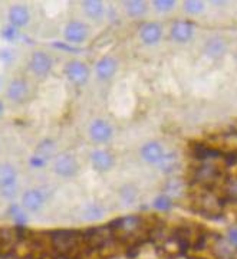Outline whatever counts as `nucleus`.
<instances>
[{
	"instance_id": "nucleus-7",
	"label": "nucleus",
	"mask_w": 237,
	"mask_h": 259,
	"mask_svg": "<svg viewBox=\"0 0 237 259\" xmlns=\"http://www.w3.org/2000/svg\"><path fill=\"white\" fill-rule=\"evenodd\" d=\"M88 137L95 144H108L114 139V127L105 118H95L88 125Z\"/></svg>"
},
{
	"instance_id": "nucleus-10",
	"label": "nucleus",
	"mask_w": 237,
	"mask_h": 259,
	"mask_svg": "<svg viewBox=\"0 0 237 259\" xmlns=\"http://www.w3.org/2000/svg\"><path fill=\"white\" fill-rule=\"evenodd\" d=\"M89 163L97 173H108L115 166V156L108 148H97L89 154Z\"/></svg>"
},
{
	"instance_id": "nucleus-5",
	"label": "nucleus",
	"mask_w": 237,
	"mask_h": 259,
	"mask_svg": "<svg viewBox=\"0 0 237 259\" xmlns=\"http://www.w3.org/2000/svg\"><path fill=\"white\" fill-rule=\"evenodd\" d=\"M64 74L66 79L75 87H83L91 78V69L88 64L81 59H71L65 64Z\"/></svg>"
},
{
	"instance_id": "nucleus-16",
	"label": "nucleus",
	"mask_w": 237,
	"mask_h": 259,
	"mask_svg": "<svg viewBox=\"0 0 237 259\" xmlns=\"http://www.w3.org/2000/svg\"><path fill=\"white\" fill-rule=\"evenodd\" d=\"M170 35L177 44H187L194 36V25L188 20H177L170 29Z\"/></svg>"
},
{
	"instance_id": "nucleus-9",
	"label": "nucleus",
	"mask_w": 237,
	"mask_h": 259,
	"mask_svg": "<svg viewBox=\"0 0 237 259\" xmlns=\"http://www.w3.org/2000/svg\"><path fill=\"white\" fill-rule=\"evenodd\" d=\"M64 37L68 44L81 45L89 37V26L79 19H73L66 23L64 29Z\"/></svg>"
},
{
	"instance_id": "nucleus-14",
	"label": "nucleus",
	"mask_w": 237,
	"mask_h": 259,
	"mask_svg": "<svg viewBox=\"0 0 237 259\" xmlns=\"http://www.w3.org/2000/svg\"><path fill=\"white\" fill-rule=\"evenodd\" d=\"M118 71V61L111 55L100 58L95 64V75L100 81H111Z\"/></svg>"
},
{
	"instance_id": "nucleus-23",
	"label": "nucleus",
	"mask_w": 237,
	"mask_h": 259,
	"mask_svg": "<svg viewBox=\"0 0 237 259\" xmlns=\"http://www.w3.org/2000/svg\"><path fill=\"white\" fill-rule=\"evenodd\" d=\"M187 183L181 177H171L170 180H167L164 185V193L170 196L171 199H177L185 194Z\"/></svg>"
},
{
	"instance_id": "nucleus-1",
	"label": "nucleus",
	"mask_w": 237,
	"mask_h": 259,
	"mask_svg": "<svg viewBox=\"0 0 237 259\" xmlns=\"http://www.w3.org/2000/svg\"><path fill=\"white\" fill-rule=\"evenodd\" d=\"M49 243L51 248L56 250L59 255L73 256V253L83 246L82 233L76 231H66V229L55 231L49 235Z\"/></svg>"
},
{
	"instance_id": "nucleus-17",
	"label": "nucleus",
	"mask_w": 237,
	"mask_h": 259,
	"mask_svg": "<svg viewBox=\"0 0 237 259\" xmlns=\"http://www.w3.org/2000/svg\"><path fill=\"white\" fill-rule=\"evenodd\" d=\"M223 151L219 148L210 147L203 143H196L192 146V156L196 161L204 163V161H214V160H221Z\"/></svg>"
},
{
	"instance_id": "nucleus-8",
	"label": "nucleus",
	"mask_w": 237,
	"mask_h": 259,
	"mask_svg": "<svg viewBox=\"0 0 237 259\" xmlns=\"http://www.w3.org/2000/svg\"><path fill=\"white\" fill-rule=\"evenodd\" d=\"M52 170L56 176L71 179V177H75L79 173V163H78L76 157L71 153H61L54 160Z\"/></svg>"
},
{
	"instance_id": "nucleus-26",
	"label": "nucleus",
	"mask_w": 237,
	"mask_h": 259,
	"mask_svg": "<svg viewBox=\"0 0 237 259\" xmlns=\"http://www.w3.org/2000/svg\"><path fill=\"white\" fill-rule=\"evenodd\" d=\"M118 196L122 203L129 206V204H134L138 200L139 190H138V187L135 185H132V183H127V185H124L119 187Z\"/></svg>"
},
{
	"instance_id": "nucleus-33",
	"label": "nucleus",
	"mask_w": 237,
	"mask_h": 259,
	"mask_svg": "<svg viewBox=\"0 0 237 259\" xmlns=\"http://www.w3.org/2000/svg\"><path fill=\"white\" fill-rule=\"evenodd\" d=\"M153 8L155 12L158 13H168L177 6V2L175 0H154L153 3Z\"/></svg>"
},
{
	"instance_id": "nucleus-2",
	"label": "nucleus",
	"mask_w": 237,
	"mask_h": 259,
	"mask_svg": "<svg viewBox=\"0 0 237 259\" xmlns=\"http://www.w3.org/2000/svg\"><path fill=\"white\" fill-rule=\"evenodd\" d=\"M224 177L226 176L223 175L220 167L213 161L199 163L192 168V182L204 189H209L211 186L217 185L219 182H223Z\"/></svg>"
},
{
	"instance_id": "nucleus-30",
	"label": "nucleus",
	"mask_w": 237,
	"mask_h": 259,
	"mask_svg": "<svg viewBox=\"0 0 237 259\" xmlns=\"http://www.w3.org/2000/svg\"><path fill=\"white\" fill-rule=\"evenodd\" d=\"M56 151V144L54 140H43L36 148V157L42 158V160H48L51 158Z\"/></svg>"
},
{
	"instance_id": "nucleus-3",
	"label": "nucleus",
	"mask_w": 237,
	"mask_h": 259,
	"mask_svg": "<svg viewBox=\"0 0 237 259\" xmlns=\"http://www.w3.org/2000/svg\"><path fill=\"white\" fill-rule=\"evenodd\" d=\"M114 238V232L110 226H93L88 231L82 232L83 246L89 250H101L107 248Z\"/></svg>"
},
{
	"instance_id": "nucleus-36",
	"label": "nucleus",
	"mask_w": 237,
	"mask_h": 259,
	"mask_svg": "<svg viewBox=\"0 0 237 259\" xmlns=\"http://www.w3.org/2000/svg\"><path fill=\"white\" fill-rule=\"evenodd\" d=\"M18 35V32H16V29L13 28V26H9V28L5 29V32H3V36L6 37V39H9V40H12V39H15V36Z\"/></svg>"
},
{
	"instance_id": "nucleus-19",
	"label": "nucleus",
	"mask_w": 237,
	"mask_h": 259,
	"mask_svg": "<svg viewBox=\"0 0 237 259\" xmlns=\"http://www.w3.org/2000/svg\"><path fill=\"white\" fill-rule=\"evenodd\" d=\"M18 168L9 161L0 163V190L15 189L18 183Z\"/></svg>"
},
{
	"instance_id": "nucleus-32",
	"label": "nucleus",
	"mask_w": 237,
	"mask_h": 259,
	"mask_svg": "<svg viewBox=\"0 0 237 259\" xmlns=\"http://www.w3.org/2000/svg\"><path fill=\"white\" fill-rule=\"evenodd\" d=\"M182 9L185 13H188L192 16L200 15L204 10V2H201V0H185L182 3Z\"/></svg>"
},
{
	"instance_id": "nucleus-18",
	"label": "nucleus",
	"mask_w": 237,
	"mask_h": 259,
	"mask_svg": "<svg viewBox=\"0 0 237 259\" xmlns=\"http://www.w3.org/2000/svg\"><path fill=\"white\" fill-rule=\"evenodd\" d=\"M164 153V147L158 141H148L146 144H143V147L139 148L141 158L146 163H148V164H154V166L158 164V161L161 160Z\"/></svg>"
},
{
	"instance_id": "nucleus-35",
	"label": "nucleus",
	"mask_w": 237,
	"mask_h": 259,
	"mask_svg": "<svg viewBox=\"0 0 237 259\" xmlns=\"http://www.w3.org/2000/svg\"><path fill=\"white\" fill-rule=\"evenodd\" d=\"M227 241L228 243L233 246V248H237V226L231 228L227 233Z\"/></svg>"
},
{
	"instance_id": "nucleus-38",
	"label": "nucleus",
	"mask_w": 237,
	"mask_h": 259,
	"mask_svg": "<svg viewBox=\"0 0 237 259\" xmlns=\"http://www.w3.org/2000/svg\"><path fill=\"white\" fill-rule=\"evenodd\" d=\"M3 110H5V105H3V101L0 100V115L3 114Z\"/></svg>"
},
{
	"instance_id": "nucleus-15",
	"label": "nucleus",
	"mask_w": 237,
	"mask_h": 259,
	"mask_svg": "<svg viewBox=\"0 0 237 259\" xmlns=\"http://www.w3.org/2000/svg\"><path fill=\"white\" fill-rule=\"evenodd\" d=\"M46 196L40 189H28L22 194V209L28 212H39L45 206Z\"/></svg>"
},
{
	"instance_id": "nucleus-29",
	"label": "nucleus",
	"mask_w": 237,
	"mask_h": 259,
	"mask_svg": "<svg viewBox=\"0 0 237 259\" xmlns=\"http://www.w3.org/2000/svg\"><path fill=\"white\" fill-rule=\"evenodd\" d=\"M223 194L227 200L237 202V175L224 177L223 180Z\"/></svg>"
},
{
	"instance_id": "nucleus-12",
	"label": "nucleus",
	"mask_w": 237,
	"mask_h": 259,
	"mask_svg": "<svg viewBox=\"0 0 237 259\" xmlns=\"http://www.w3.org/2000/svg\"><path fill=\"white\" fill-rule=\"evenodd\" d=\"M29 97V83L25 78H15L6 87V98L13 104H23Z\"/></svg>"
},
{
	"instance_id": "nucleus-31",
	"label": "nucleus",
	"mask_w": 237,
	"mask_h": 259,
	"mask_svg": "<svg viewBox=\"0 0 237 259\" xmlns=\"http://www.w3.org/2000/svg\"><path fill=\"white\" fill-rule=\"evenodd\" d=\"M153 206L157 210H160V212H168V210L173 209L174 202L170 196H167L165 193H161L155 197L154 202H153Z\"/></svg>"
},
{
	"instance_id": "nucleus-21",
	"label": "nucleus",
	"mask_w": 237,
	"mask_h": 259,
	"mask_svg": "<svg viewBox=\"0 0 237 259\" xmlns=\"http://www.w3.org/2000/svg\"><path fill=\"white\" fill-rule=\"evenodd\" d=\"M227 52V42L220 36L210 37L204 45V54L211 59H220Z\"/></svg>"
},
{
	"instance_id": "nucleus-6",
	"label": "nucleus",
	"mask_w": 237,
	"mask_h": 259,
	"mask_svg": "<svg viewBox=\"0 0 237 259\" xmlns=\"http://www.w3.org/2000/svg\"><path fill=\"white\" fill-rule=\"evenodd\" d=\"M144 226V219L138 214H128V216H122L119 219H115L110 228L115 235H121L125 238H131V236H137L138 232L143 229Z\"/></svg>"
},
{
	"instance_id": "nucleus-27",
	"label": "nucleus",
	"mask_w": 237,
	"mask_h": 259,
	"mask_svg": "<svg viewBox=\"0 0 237 259\" xmlns=\"http://www.w3.org/2000/svg\"><path fill=\"white\" fill-rule=\"evenodd\" d=\"M213 253L216 255L217 259H233L234 256V248L228 243V241H224L223 238H219L217 242L213 246Z\"/></svg>"
},
{
	"instance_id": "nucleus-20",
	"label": "nucleus",
	"mask_w": 237,
	"mask_h": 259,
	"mask_svg": "<svg viewBox=\"0 0 237 259\" xmlns=\"http://www.w3.org/2000/svg\"><path fill=\"white\" fill-rule=\"evenodd\" d=\"M10 26L15 29L25 28L30 22V12L25 5H13L10 6L9 13H8Z\"/></svg>"
},
{
	"instance_id": "nucleus-39",
	"label": "nucleus",
	"mask_w": 237,
	"mask_h": 259,
	"mask_svg": "<svg viewBox=\"0 0 237 259\" xmlns=\"http://www.w3.org/2000/svg\"><path fill=\"white\" fill-rule=\"evenodd\" d=\"M0 90H2V79H0Z\"/></svg>"
},
{
	"instance_id": "nucleus-24",
	"label": "nucleus",
	"mask_w": 237,
	"mask_h": 259,
	"mask_svg": "<svg viewBox=\"0 0 237 259\" xmlns=\"http://www.w3.org/2000/svg\"><path fill=\"white\" fill-rule=\"evenodd\" d=\"M124 9L129 18L141 19L148 12V3L146 0H127L124 2Z\"/></svg>"
},
{
	"instance_id": "nucleus-34",
	"label": "nucleus",
	"mask_w": 237,
	"mask_h": 259,
	"mask_svg": "<svg viewBox=\"0 0 237 259\" xmlns=\"http://www.w3.org/2000/svg\"><path fill=\"white\" fill-rule=\"evenodd\" d=\"M221 160H223L227 166H234V164L237 163V151L236 150L223 151V154H221Z\"/></svg>"
},
{
	"instance_id": "nucleus-22",
	"label": "nucleus",
	"mask_w": 237,
	"mask_h": 259,
	"mask_svg": "<svg viewBox=\"0 0 237 259\" xmlns=\"http://www.w3.org/2000/svg\"><path fill=\"white\" fill-rule=\"evenodd\" d=\"M82 12L85 13V16L91 20H101L105 16L107 13V8L104 5V2L101 0H83L81 3Z\"/></svg>"
},
{
	"instance_id": "nucleus-13",
	"label": "nucleus",
	"mask_w": 237,
	"mask_h": 259,
	"mask_svg": "<svg viewBox=\"0 0 237 259\" xmlns=\"http://www.w3.org/2000/svg\"><path fill=\"white\" fill-rule=\"evenodd\" d=\"M138 36L144 45L154 47L163 37V26L158 22H146L138 29Z\"/></svg>"
},
{
	"instance_id": "nucleus-28",
	"label": "nucleus",
	"mask_w": 237,
	"mask_h": 259,
	"mask_svg": "<svg viewBox=\"0 0 237 259\" xmlns=\"http://www.w3.org/2000/svg\"><path fill=\"white\" fill-rule=\"evenodd\" d=\"M104 207L98 203H89L86 204L85 207H83V219L85 221H88V222H95V221H100L104 218Z\"/></svg>"
},
{
	"instance_id": "nucleus-4",
	"label": "nucleus",
	"mask_w": 237,
	"mask_h": 259,
	"mask_svg": "<svg viewBox=\"0 0 237 259\" xmlns=\"http://www.w3.org/2000/svg\"><path fill=\"white\" fill-rule=\"evenodd\" d=\"M194 204H196V210L201 214H206L207 218L220 216L223 210V199L219 194L213 193L210 190H204L196 194Z\"/></svg>"
},
{
	"instance_id": "nucleus-37",
	"label": "nucleus",
	"mask_w": 237,
	"mask_h": 259,
	"mask_svg": "<svg viewBox=\"0 0 237 259\" xmlns=\"http://www.w3.org/2000/svg\"><path fill=\"white\" fill-rule=\"evenodd\" d=\"M12 52H10L9 49H2L0 51V59H3L5 62H9V61H12Z\"/></svg>"
},
{
	"instance_id": "nucleus-11",
	"label": "nucleus",
	"mask_w": 237,
	"mask_h": 259,
	"mask_svg": "<svg viewBox=\"0 0 237 259\" xmlns=\"http://www.w3.org/2000/svg\"><path fill=\"white\" fill-rule=\"evenodd\" d=\"M54 68V59L45 51H35L29 59V69L36 76H46Z\"/></svg>"
},
{
	"instance_id": "nucleus-25",
	"label": "nucleus",
	"mask_w": 237,
	"mask_h": 259,
	"mask_svg": "<svg viewBox=\"0 0 237 259\" xmlns=\"http://www.w3.org/2000/svg\"><path fill=\"white\" fill-rule=\"evenodd\" d=\"M157 166L163 173H174L180 166V157L175 151H165Z\"/></svg>"
}]
</instances>
